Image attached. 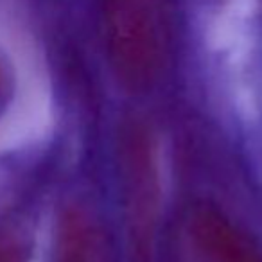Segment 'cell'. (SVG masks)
<instances>
[{"label": "cell", "instance_id": "277c9868", "mask_svg": "<svg viewBox=\"0 0 262 262\" xmlns=\"http://www.w3.org/2000/svg\"><path fill=\"white\" fill-rule=\"evenodd\" d=\"M8 88H9V77L6 72L4 63L0 61V104L6 101V95H8Z\"/></svg>", "mask_w": 262, "mask_h": 262}, {"label": "cell", "instance_id": "3957f363", "mask_svg": "<svg viewBox=\"0 0 262 262\" xmlns=\"http://www.w3.org/2000/svg\"><path fill=\"white\" fill-rule=\"evenodd\" d=\"M33 243L9 228H0V262H31Z\"/></svg>", "mask_w": 262, "mask_h": 262}, {"label": "cell", "instance_id": "7a4b0ae2", "mask_svg": "<svg viewBox=\"0 0 262 262\" xmlns=\"http://www.w3.org/2000/svg\"><path fill=\"white\" fill-rule=\"evenodd\" d=\"M52 262H112L108 237L101 221L86 207L70 205L54 232Z\"/></svg>", "mask_w": 262, "mask_h": 262}, {"label": "cell", "instance_id": "6da1fadb", "mask_svg": "<svg viewBox=\"0 0 262 262\" xmlns=\"http://www.w3.org/2000/svg\"><path fill=\"white\" fill-rule=\"evenodd\" d=\"M192 244L207 262H262L257 241L223 208L201 203L189 215Z\"/></svg>", "mask_w": 262, "mask_h": 262}]
</instances>
